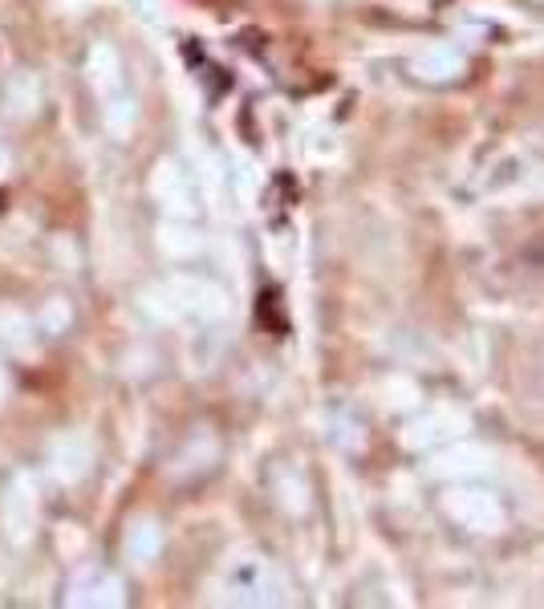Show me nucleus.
I'll use <instances>...</instances> for the list:
<instances>
[{
  "instance_id": "1",
  "label": "nucleus",
  "mask_w": 544,
  "mask_h": 609,
  "mask_svg": "<svg viewBox=\"0 0 544 609\" xmlns=\"http://www.w3.org/2000/svg\"><path fill=\"white\" fill-rule=\"evenodd\" d=\"M0 516H4V528H9L12 540H29L37 524V492L29 475H17L4 492V504H0Z\"/></svg>"
},
{
  "instance_id": "2",
  "label": "nucleus",
  "mask_w": 544,
  "mask_h": 609,
  "mask_svg": "<svg viewBox=\"0 0 544 609\" xmlns=\"http://www.w3.org/2000/svg\"><path fill=\"white\" fill-rule=\"evenodd\" d=\"M90 460H94V447H90V438L82 435H65L53 443V475H58L61 484H78L85 472H90Z\"/></svg>"
},
{
  "instance_id": "3",
  "label": "nucleus",
  "mask_w": 544,
  "mask_h": 609,
  "mask_svg": "<svg viewBox=\"0 0 544 609\" xmlns=\"http://www.w3.org/2000/svg\"><path fill=\"white\" fill-rule=\"evenodd\" d=\"M70 601L73 606H114L119 601V585L106 572H82L70 585Z\"/></svg>"
},
{
  "instance_id": "4",
  "label": "nucleus",
  "mask_w": 544,
  "mask_h": 609,
  "mask_svg": "<svg viewBox=\"0 0 544 609\" xmlns=\"http://www.w3.org/2000/svg\"><path fill=\"white\" fill-rule=\"evenodd\" d=\"M90 78H94V85H102V90H114V85H119V58H114L110 45H97L94 53H90Z\"/></svg>"
},
{
  "instance_id": "5",
  "label": "nucleus",
  "mask_w": 544,
  "mask_h": 609,
  "mask_svg": "<svg viewBox=\"0 0 544 609\" xmlns=\"http://www.w3.org/2000/svg\"><path fill=\"white\" fill-rule=\"evenodd\" d=\"M126 553H134V557H151V553H155V533H151V528H146V524H138V528H134L131 536H126Z\"/></svg>"
},
{
  "instance_id": "6",
  "label": "nucleus",
  "mask_w": 544,
  "mask_h": 609,
  "mask_svg": "<svg viewBox=\"0 0 544 609\" xmlns=\"http://www.w3.org/2000/svg\"><path fill=\"white\" fill-rule=\"evenodd\" d=\"M41 326H45L49 333L65 329V326H70V304H65V301H49L45 313H41Z\"/></svg>"
},
{
  "instance_id": "7",
  "label": "nucleus",
  "mask_w": 544,
  "mask_h": 609,
  "mask_svg": "<svg viewBox=\"0 0 544 609\" xmlns=\"http://www.w3.org/2000/svg\"><path fill=\"white\" fill-rule=\"evenodd\" d=\"M0 329H4V338H9L12 345H21L24 333H29V321H24L21 313H4L0 317Z\"/></svg>"
},
{
  "instance_id": "8",
  "label": "nucleus",
  "mask_w": 544,
  "mask_h": 609,
  "mask_svg": "<svg viewBox=\"0 0 544 609\" xmlns=\"http://www.w3.org/2000/svg\"><path fill=\"white\" fill-rule=\"evenodd\" d=\"M4 390H9V382H4V370H0V399H4Z\"/></svg>"
}]
</instances>
